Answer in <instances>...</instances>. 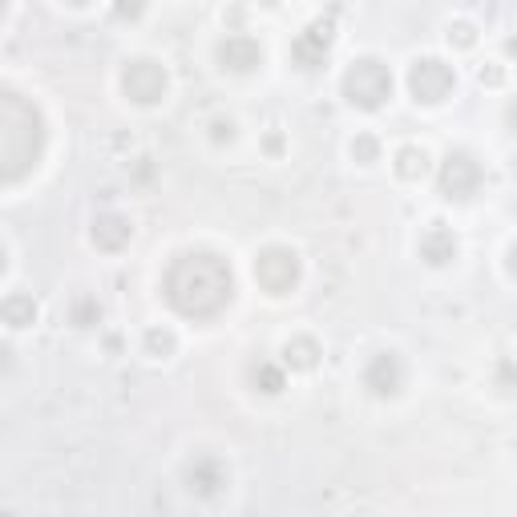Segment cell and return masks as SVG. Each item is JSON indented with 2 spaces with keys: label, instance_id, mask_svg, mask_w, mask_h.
Masks as SVG:
<instances>
[{
  "label": "cell",
  "instance_id": "cell-19",
  "mask_svg": "<svg viewBox=\"0 0 517 517\" xmlns=\"http://www.w3.org/2000/svg\"><path fill=\"white\" fill-rule=\"evenodd\" d=\"M97 320H101L97 299H77V307H73V324H77V328H93Z\"/></svg>",
  "mask_w": 517,
  "mask_h": 517
},
{
  "label": "cell",
  "instance_id": "cell-10",
  "mask_svg": "<svg viewBox=\"0 0 517 517\" xmlns=\"http://www.w3.org/2000/svg\"><path fill=\"white\" fill-rule=\"evenodd\" d=\"M364 384L372 388V396H396L400 384H404V368H400V356L396 352H380L368 360L364 368Z\"/></svg>",
  "mask_w": 517,
  "mask_h": 517
},
{
  "label": "cell",
  "instance_id": "cell-21",
  "mask_svg": "<svg viewBox=\"0 0 517 517\" xmlns=\"http://www.w3.org/2000/svg\"><path fill=\"white\" fill-rule=\"evenodd\" d=\"M352 154H356V162H376L380 146H376V138H356L352 142Z\"/></svg>",
  "mask_w": 517,
  "mask_h": 517
},
{
  "label": "cell",
  "instance_id": "cell-15",
  "mask_svg": "<svg viewBox=\"0 0 517 517\" xmlns=\"http://www.w3.org/2000/svg\"><path fill=\"white\" fill-rule=\"evenodd\" d=\"M283 360H287V368H295V372H312V368L320 364V344H316L312 336H295V340L283 344Z\"/></svg>",
  "mask_w": 517,
  "mask_h": 517
},
{
  "label": "cell",
  "instance_id": "cell-24",
  "mask_svg": "<svg viewBox=\"0 0 517 517\" xmlns=\"http://www.w3.org/2000/svg\"><path fill=\"white\" fill-rule=\"evenodd\" d=\"M5 263H9V259H5V247H0V271H5Z\"/></svg>",
  "mask_w": 517,
  "mask_h": 517
},
{
  "label": "cell",
  "instance_id": "cell-4",
  "mask_svg": "<svg viewBox=\"0 0 517 517\" xmlns=\"http://www.w3.org/2000/svg\"><path fill=\"white\" fill-rule=\"evenodd\" d=\"M457 85V73L453 65H445L441 57H421L417 65L408 69V93L425 101V106H437V101H445Z\"/></svg>",
  "mask_w": 517,
  "mask_h": 517
},
{
  "label": "cell",
  "instance_id": "cell-6",
  "mask_svg": "<svg viewBox=\"0 0 517 517\" xmlns=\"http://www.w3.org/2000/svg\"><path fill=\"white\" fill-rule=\"evenodd\" d=\"M332 41H336V17H320L295 37L291 61L299 69H320L328 61V53H332Z\"/></svg>",
  "mask_w": 517,
  "mask_h": 517
},
{
  "label": "cell",
  "instance_id": "cell-5",
  "mask_svg": "<svg viewBox=\"0 0 517 517\" xmlns=\"http://www.w3.org/2000/svg\"><path fill=\"white\" fill-rule=\"evenodd\" d=\"M255 283L271 295H287L299 283V255L291 247H267L255 259Z\"/></svg>",
  "mask_w": 517,
  "mask_h": 517
},
{
  "label": "cell",
  "instance_id": "cell-7",
  "mask_svg": "<svg viewBox=\"0 0 517 517\" xmlns=\"http://www.w3.org/2000/svg\"><path fill=\"white\" fill-rule=\"evenodd\" d=\"M477 186H481V166H477V158L465 154V150H453V154L441 162V194L453 198V202H465V198L477 194Z\"/></svg>",
  "mask_w": 517,
  "mask_h": 517
},
{
  "label": "cell",
  "instance_id": "cell-20",
  "mask_svg": "<svg viewBox=\"0 0 517 517\" xmlns=\"http://www.w3.org/2000/svg\"><path fill=\"white\" fill-rule=\"evenodd\" d=\"M449 41H453V45H461V49H469V45L477 41V29H473L469 21H457V25L449 29Z\"/></svg>",
  "mask_w": 517,
  "mask_h": 517
},
{
  "label": "cell",
  "instance_id": "cell-8",
  "mask_svg": "<svg viewBox=\"0 0 517 517\" xmlns=\"http://www.w3.org/2000/svg\"><path fill=\"white\" fill-rule=\"evenodd\" d=\"M122 85H126V97L138 101V106H154V101L166 97V69L158 61H130L126 73H122Z\"/></svg>",
  "mask_w": 517,
  "mask_h": 517
},
{
  "label": "cell",
  "instance_id": "cell-18",
  "mask_svg": "<svg viewBox=\"0 0 517 517\" xmlns=\"http://www.w3.org/2000/svg\"><path fill=\"white\" fill-rule=\"evenodd\" d=\"M146 352H150V356H170V352H174V332L150 328V332H146Z\"/></svg>",
  "mask_w": 517,
  "mask_h": 517
},
{
  "label": "cell",
  "instance_id": "cell-3",
  "mask_svg": "<svg viewBox=\"0 0 517 517\" xmlns=\"http://www.w3.org/2000/svg\"><path fill=\"white\" fill-rule=\"evenodd\" d=\"M340 89H344V97L352 101L356 110H380L384 101L392 97V73H388V65H384V61H376V57H360V61H352V65H348V73H344Z\"/></svg>",
  "mask_w": 517,
  "mask_h": 517
},
{
  "label": "cell",
  "instance_id": "cell-14",
  "mask_svg": "<svg viewBox=\"0 0 517 517\" xmlns=\"http://www.w3.org/2000/svg\"><path fill=\"white\" fill-rule=\"evenodd\" d=\"M0 320H5L9 328H33L37 324V299L25 295V291L9 295L5 303H0Z\"/></svg>",
  "mask_w": 517,
  "mask_h": 517
},
{
  "label": "cell",
  "instance_id": "cell-2",
  "mask_svg": "<svg viewBox=\"0 0 517 517\" xmlns=\"http://www.w3.org/2000/svg\"><path fill=\"white\" fill-rule=\"evenodd\" d=\"M41 150H45L41 110L17 89L0 85V186L29 178L41 162Z\"/></svg>",
  "mask_w": 517,
  "mask_h": 517
},
{
  "label": "cell",
  "instance_id": "cell-22",
  "mask_svg": "<svg viewBox=\"0 0 517 517\" xmlns=\"http://www.w3.org/2000/svg\"><path fill=\"white\" fill-rule=\"evenodd\" d=\"M501 77H505V73H501L497 65H485V69H481V81H485V85H501Z\"/></svg>",
  "mask_w": 517,
  "mask_h": 517
},
{
  "label": "cell",
  "instance_id": "cell-9",
  "mask_svg": "<svg viewBox=\"0 0 517 517\" xmlns=\"http://www.w3.org/2000/svg\"><path fill=\"white\" fill-rule=\"evenodd\" d=\"M227 465L219 457H194L186 465V485L198 493V497H219L227 489Z\"/></svg>",
  "mask_w": 517,
  "mask_h": 517
},
{
  "label": "cell",
  "instance_id": "cell-23",
  "mask_svg": "<svg viewBox=\"0 0 517 517\" xmlns=\"http://www.w3.org/2000/svg\"><path fill=\"white\" fill-rule=\"evenodd\" d=\"M231 138H235V130H231V122H227V126L219 122V126H215V142H231Z\"/></svg>",
  "mask_w": 517,
  "mask_h": 517
},
{
  "label": "cell",
  "instance_id": "cell-11",
  "mask_svg": "<svg viewBox=\"0 0 517 517\" xmlns=\"http://www.w3.org/2000/svg\"><path fill=\"white\" fill-rule=\"evenodd\" d=\"M219 61H223V69H231V73H251V69L263 65V49H259L255 37L235 33V37H227V41L219 45Z\"/></svg>",
  "mask_w": 517,
  "mask_h": 517
},
{
  "label": "cell",
  "instance_id": "cell-17",
  "mask_svg": "<svg viewBox=\"0 0 517 517\" xmlns=\"http://www.w3.org/2000/svg\"><path fill=\"white\" fill-rule=\"evenodd\" d=\"M251 380H255V388H259V392H267V396L283 392V384H287V380H283V372H279L275 364H255V368H251Z\"/></svg>",
  "mask_w": 517,
  "mask_h": 517
},
{
  "label": "cell",
  "instance_id": "cell-16",
  "mask_svg": "<svg viewBox=\"0 0 517 517\" xmlns=\"http://www.w3.org/2000/svg\"><path fill=\"white\" fill-rule=\"evenodd\" d=\"M425 170H429V154H425L421 146H400V150H396V174H400V178L417 182Z\"/></svg>",
  "mask_w": 517,
  "mask_h": 517
},
{
  "label": "cell",
  "instance_id": "cell-25",
  "mask_svg": "<svg viewBox=\"0 0 517 517\" xmlns=\"http://www.w3.org/2000/svg\"><path fill=\"white\" fill-rule=\"evenodd\" d=\"M0 17H5V5H0Z\"/></svg>",
  "mask_w": 517,
  "mask_h": 517
},
{
  "label": "cell",
  "instance_id": "cell-13",
  "mask_svg": "<svg viewBox=\"0 0 517 517\" xmlns=\"http://www.w3.org/2000/svg\"><path fill=\"white\" fill-rule=\"evenodd\" d=\"M130 239H134L130 219H122V215H97V223H93V243H97L101 251H122Z\"/></svg>",
  "mask_w": 517,
  "mask_h": 517
},
{
  "label": "cell",
  "instance_id": "cell-1",
  "mask_svg": "<svg viewBox=\"0 0 517 517\" xmlns=\"http://www.w3.org/2000/svg\"><path fill=\"white\" fill-rule=\"evenodd\" d=\"M166 303L186 320H215L235 295V279L227 259L215 251H190L178 255L166 271Z\"/></svg>",
  "mask_w": 517,
  "mask_h": 517
},
{
  "label": "cell",
  "instance_id": "cell-12",
  "mask_svg": "<svg viewBox=\"0 0 517 517\" xmlns=\"http://www.w3.org/2000/svg\"><path fill=\"white\" fill-rule=\"evenodd\" d=\"M421 259L433 263V267H445L449 259H457V235L441 223H433L425 235H421Z\"/></svg>",
  "mask_w": 517,
  "mask_h": 517
}]
</instances>
